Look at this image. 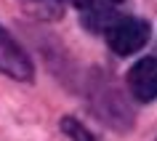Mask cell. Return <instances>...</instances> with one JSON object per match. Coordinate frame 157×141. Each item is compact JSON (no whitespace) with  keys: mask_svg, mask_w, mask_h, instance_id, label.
I'll return each mask as SVG.
<instances>
[{"mask_svg":"<svg viewBox=\"0 0 157 141\" xmlns=\"http://www.w3.org/2000/svg\"><path fill=\"white\" fill-rule=\"evenodd\" d=\"M24 6H29V13L40 19H59L61 16V3L59 0H21Z\"/></svg>","mask_w":157,"mask_h":141,"instance_id":"cell-4","label":"cell"},{"mask_svg":"<svg viewBox=\"0 0 157 141\" xmlns=\"http://www.w3.org/2000/svg\"><path fill=\"white\" fill-rule=\"evenodd\" d=\"M67 3H72L75 8H80V11H85V8H88V3H91V0H67Z\"/></svg>","mask_w":157,"mask_h":141,"instance_id":"cell-6","label":"cell"},{"mask_svg":"<svg viewBox=\"0 0 157 141\" xmlns=\"http://www.w3.org/2000/svg\"><path fill=\"white\" fill-rule=\"evenodd\" d=\"M147 40H149V24L133 16L120 19L107 29V43L117 56H131V53L141 51Z\"/></svg>","mask_w":157,"mask_h":141,"instance_id":"cell-1","label":"cell"},{"mask_svg":"<svg viewBox=\"0 0 157 141\" xmlns=\"http://www.w3.org/2000/svg\"><path fill=\"white\" fill-rule=\"evenodd\" d=\"M61 131H64L72 141H96V139H93V133L88 131L77 117H64V120H61Z\"/></svg>","mask_w":157,"mask_h":141,"instance_id":"cell-5","label":"cell"},{"mask_svg":"<svg viewBox=\"0 0 157 141\" xmlns=\"http://www.w3.org/2000/svg\"><path fill=\"white\" fill-rule=\"evenodd\" d=\"M131 93L139 101H155L157 99V59H141L128 72Z\"/></svg>","mask_w":157,"mask_h":141,"instance_id":"cell-3","label":"cell"},{"mask_svg":"<svg viewBox=\"0 0 157 141\" xmlns=\"http://www.w3.org/2000/svg\"><path fill=\"white\" fill-rule=\"evenodd\" d=\"M115 3H123V0H115Z\"/></svg>","mask_w":157,"mask_h":141,"instance_id":"cell-7","label":"cell"},{"mask_svg":"<svg viewBox=\"0 0 157 141\" xmlns=\"http://www.w3.org/2000/svg\"><path fill=\"white\" fill-rule=\"evenodd\" d=\"M0 72L13 77V80H27V83L35 75V67L29 61V56L24 53V48L3 27H0Z\"/></svg>","mask_w":157,"mask_h":141,"instance_id":"cell-2","label":"cell"}]
</instances>
